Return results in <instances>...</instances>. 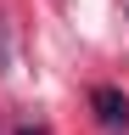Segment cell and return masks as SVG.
Returning a JSON list of instances; mask_svg holds the SVG:
<instances>
[{"mask_svg": "<svg viewBox=\"0 0 129 135\" xmlns=\"http://www.w3.org/2000/svg\"><path fill=\"white\" fill-rule=\"evenodd\" d=\"M90 107H95V124H101V129H112V135L129 129V96L118 90V84H95V90H90Z\"/></svg>", "mask_w": 129, "mask_h": 135, "instance_id": "1", "label": "cell"}, {"mask_svg": "<svg viewBox=\"0 0 129 135\" xmlns=\"http://www.w3.org/2000/svg\"><path fill=\"white\" fill-rule=\"evenodd\" d=\"M17 135H51L45 124H17Z\"/></svg>", "mask_w": 129, "mask_h": 135, "instance_id": "2", "label": "cell"}, {"mask_svg": "<svg viewBox=\"0 0 129 135\" xmlns=\"http://www.w3.org/2000/svg\"><path fill=\"white\" fill-rule=\"evenodd\" d=\"M0 135H6V129H0Z\"/></svg>", "mask_w": 129, "mask_h": 135, "instance_id": "3", "label": "cell"}]
</instances>
